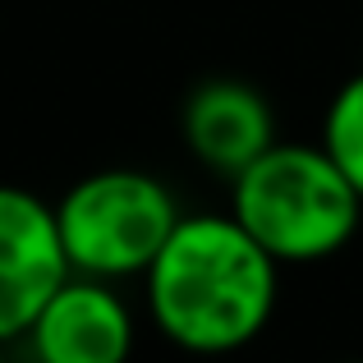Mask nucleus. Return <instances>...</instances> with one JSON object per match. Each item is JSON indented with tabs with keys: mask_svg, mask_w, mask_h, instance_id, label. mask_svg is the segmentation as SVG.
Segmentation results:
<instances>
[{
	"mask_svg": "<svg viewBox=\"0 0 363 363\" xmlns=\"http://www.w3.org/2000/svg\"><path fill=\"white\" fill-rule=\"evenodd\" d=\"M276 267L235 216H179L147 267L152 322L189 354L244 350L276 313Z\"/></svg>",
	"mask_w": 363,
	"mask_h": 363,
	"instance_id": "1",
	"label": "nucleus"
},
{
	"mask_svg": "<svg viewBox=\"0 0 363 363\" xmlns=\"http://www.w3.org/2000/svg\"><path fill=\"white\" fill-rule=\"evenodd\" d=\"M230 216L276 262H322L354 240L363 194L327 143H272L230 179Z\"/></svg>",
	"mask_w": 363,
	"mask_h": 363,
	"instance_id": "2",
	"label": "nucleus"
},
{
	"mask_svg": "<svg viewBox=\"0 0 363 363\" xmlns=\"http://www.w3.org/2000/svg\"><path fill=\"white\" fill-rule=\"evenodd\" d=\"M60 240L79 276H147L179 225L170 189L147 170H97L55 203Z\"/></svg>",
	"mask_w": 363,
	"mask_h": 363,
	"instance_id": "3",
	"label": "nucleus"
},
{
	"mask_svg": "<svg viewBox=\"0 0 363 363\" xmlns=\"http://www.w3.org/2000/svg\"><path fill=\"white\" fill-rule=\"evenodd\" d=\"M74 276L55 207L0 184V345L28 336L37 313Z\"/></svg>",
	"mask_w": 363,
	"mask_h": 363,
	"instance_id": "4",
	"label": "nucleus"
},
{
	"mask_svg": "<svg viewBox=\"0 0 363 363\" xmlns=\"http://www.w3.org/2000/svg\"><path fill=\"white\" fill-rule=\"evenodd\" d=\"M37 363H129L133 318L101 276L74 272L28 327Z\"/></svg>",
	"mask_w": 363,
	"mask_h": 363,
	"instance_id": "5",
	"label": "nucleus"
},
{
	"mask_svg": "<svg viewBox=\"0 0 363 363\" xmlns=\"http://www.w3.org/2000/svg\"><path fill=\"white\" fill-rule=\"evenodd\" d=\"M184 143L207 170L235 179L276 143L272 101L240 79H207L184 101Z\"/></svg>",
	"mask_w": 363,
	"mask_h": 363,
	"instance_id": "6",
	"label": "nucleus"
},
{
	"mask_svg": "<svg viewBox=\"0 0 363 363\" xmlns=\"http://www.w3.org/2000/svg\"><path fill=\"white\" fill-rule=\"evenodd\" d=\"M322 143H327V152L340 161V170L354 179V189L363 194V74H354L336 92V101L327 106Z\"/></svg>",
	"mask_w": 363,
	"mask_h": 363,
	"instance_id": "7",
	"label": "nucleus"
},
{
	"mask_svg": "<svg viewBox=\"0 0 363 363\" xmlns=\"http://www.w3.org/2000/svg\"><path fill=\"white\" fill-rule=\"evenodd\" d=\"M354 363H363V359H354Z\"/></svg>",
	"mask_w": 363,
	"mask_h": 363,
	"instance_id": "8",
	"label": "nucleus"
},
{
	"mask_svg": "<svg viewBox=\"0 0 363 363\" xmlns=\"http://www.w3.org/2000/svg\"><path fill=\"white\" fill-rule=\"evenodd\" d=\"M0 363H5V359H0Z\"/></svg>",
	"mask_w": 363,
	"mask_h": 363,
	"instance_id": "9",
	"label": "nucleus"
}]
</instances>
